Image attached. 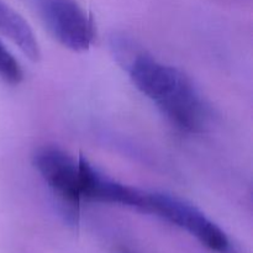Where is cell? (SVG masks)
<instances>
[{"label":"cell","instance_id":"2","mask_svg":"<svg viewBox=\"0 0 253 253\" xmlns=\"http://www.w3.org/2000/svg\"><path fill=\"white\" fill-rule=\"evenodd\" d=\"M34 166L49 188L62 210L64 219L78 225L81 197L79 162L56 146H43L34 153Z\"/></svg>","mask_w":253,"mask_h":253},{"label":"cell","instance_id":"6","mask_svg":"<svg viewBox=\"0 0 253 253\" xmlns=\"http://www.w3.org/2000/svg\"><path fill=\"white\" fill-rule=\"evenodd\" d=\"M0 34L14 42L30 61H39L41 57L40 44L31 26L2 0H0Z\"/></svg>","mask_w":253,"mask_h":253},{"label":"cell","instance_id":"5","mask_svg":"<svg viewBox=\"0 0 253 253\" xmlns=\"http://www.w3.org/2000/svg\"><path fill=\"white\" fill-rule=\"evenodd\" d=\"M81 197L84 202L121 205L145 212L147 190L124 184L96 169L85 157H79Z\"/></svg>","mask_w":253,"mask_h":253},{"label":"cell","instance_id":"4","mask_svg":"<svg viewBox=\"0 0 253 253\" xmlns=\"http://www.w3.org/2000/svg\"><path fill=\"white\" fill-rule=\"evenodd\" d=\"M49 34L63 47L84 52L95 37L93 19L76 0H32Z\"/></svg>","mask_w":253,"mask_h":253},{"label":"cell","instance_id":"1","mask_svg":"<svg viewBox=\"0 0 253 253\" xmlns=\"http://www.w3.org/2000/svg\"><path fill=\"white\" fill-rule=\"evenodd\" d=\"M111 48L133 85L151 99L175 127L190 133L204 130L207 105L182 71L158 61L124 36L114 37Z\"/></svg>","mask_w":253,"mask_h":253},{"label":"cell","instance_id":"8","mask_svg":"<svg viewBox=\"0 0 253 253\" xmlns=\"http://www.w3.org/2000/svg\"><path fill=\"white\" fill-rule=\"evenodd\" d=\"M116 253H132V252L128 251L127 249H120V250H119V251L116 252Z\"/></svg>","mask_w":253,"mask_h":253},{"label":"cell","instance_id":"3","mask_svg":"<svg viewBox=\"0 0 253 253\" xmlns=\"http://www.w3.org/2000/svg\"><path fill=\"white\" fill-rule=\"evenodd\" d=\"M146 214H152L189 232L211 251L229 253L231 244L221 227L190 203L167 193L147 192Z\"/></svg>","mask_w":253,"mask_h":253},{"label":"cell","instance_id":"7","mask_svg":"<svg viewBox=\"0 0 253 253\" xmlns=\"http://www.w3.org/2000/svg\"><path fill=\"white\" fill-rule=\"evenodd\" d=\"M0 79L10 85H17L24 79L21 64L1 41H0Z\"/></svg>","mask_w":253,"mask_h":253}]
</instances>
